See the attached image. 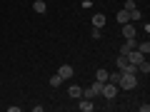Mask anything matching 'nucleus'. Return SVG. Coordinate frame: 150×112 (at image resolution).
I'll list each match as a JSON object with an SVG mask.
<instances>
[{"mask_svg":"<svg viewBox=\"0 0 150 112\" xmlns=\"http://www.w3.org/2000/svg\"><path fill=\"white\" fill-rule=\"evenodd\" d=\"M108 75H110V72H108L105 67H100V70L95 72V80H100V82H108Z\"/></svg>","mask_w":150,"mask_h":112,"instance_id":"obj_11","label":"nucleus"},{"mask_svg":"<svg viewBox=\"0 0 150 112\" xmlns=\"http://www.w3.org/2000/svg\"><path fill=\"white\" fill-rule=\"evenodd\" d=\"M105 25V15H103V13H95V15H93V27H103Z\"/></svg>","mask_w":150,"mask_h":112,"instance_id":"obj_8","label":"nucleus"},{"mask_svg":"<svg viewBox=\"0 0 150 112\" xmlns=\"http://www.w3.org/2000/svg\"><path fill=\"white\" fill-rule=\"evenodd\" d=\"M123 35H125V37H135V25H130V22H123Z\"/></svg>","mask_w":150,"mask_h":112,"instance_id":"obj_9","label":"nucleus"},{"mask_svg":"<svg viewBox=\"0 0 150 112\" xmlns=\"http://www.w3.org/2000/svg\"><path fill=\"white\" fill-rule=\"evenodd\" d=\"M33 10L40 13V15H45V13H48V5H45V0H35V3H33Z\"/></svg>","mask_w":150,"mask_h":112,"instance_id":"obj_6","label":"nucleus"},{"mask_svg":"<svg viewBox=\"0 0 150 112\" xmlns=\"http://www.w3.org/2000/svg\"><path fill=\"white\" fill-rule=\"evenodd\" d=\"M125 10H135V0H128L125 3Z\"/></svg>","mask_w":150,"mask_h":112,"instance_id":"obj_16","label":"nucleus"},{"mask_svg":"<svg viewBox=\"0 0 150 112\" xmlns=\"http://www.w3.org/2000/svg\"><path fill=\"white\" fill-rule=\"evenodd\" d=\"M135 45H138V40H135V37H125V45L120 48V55H128L130 50H135Z\"/></svg>","mask_w":150,"mask_h":112,"instance_id":"obj_4","label":"nucleus"},{"mask_svg":"<svg viewBox=\"0 0 150 112\" xmlns=\"http://www.w3.org/2000/svg\"><path fill=\"white\" fill-rule=\"evenodd\" d=\"M115 18H118V22H120V25H123V22H130V15H128V10H120Z\"/></svg>","mask_w":150,"mask_h":112,"instance_id":"obj_12","label":"nucleus"},{"mask_svg":"<svg viewBox=\"0 0 150 112\" xmlns=\"http://www.w3.org/2000/svg\"><path fill=\"white\" fill-rule=\"evenodd\" d=\"M63 85V77H60V75H53V77H50V87H60Z\"/></svg>","mask_w":150,"mask_h":112,"instance_id":"obj_13","label":"nucleus"},{"mask_svg":"<svg viewBox=\"0 0 150 112\" xmlns=\"http://www.w3.org/2000/svg\"><path fill=\"white\" fill-rule=\"evenodd\" d=\"M135 50H138V52H143L145 57H148V52H150V43H148V40H145V43H138V45H135Z\"/></svg>","mask_w":150,"mask_h":112,"instance_id":"obj_10","label":"nucleus"},{"mask_svg":"<svg viewBox=\"0 0 150 112\" xmlns=\"http://www.w3.org/2000/svg\"><path fill=\"white\" fill-rule=\"evenodd\" d=\"M128 15H130V22L133 20H140V10L135 8V10H128Z\"/></svg>","mask_w":150,"mask_h":112,"instance_id":"obj_14","label":"nucleus"},{"mask_svg":"<svg viewBox=\"0 0 150 112\" xmlns=\"http://www.w3.org/2000/svg\"><path fill=\"white\" fill-rule=\"evenodd\" d=\"M68 95L73 97V100H80V97H83V87H80V85H73V87L68 90Z\"/></svg>","mask_w":150,"mask_h":112,"instance_id":"obj_7","label":"nucleus"},{"mask_svg":"<svg viewBox=\"0 0 150 112\" xmlns=\"http://www.w3.org/2000/svg\"><path fill=\"white\" fill-rule=\"evenodd\" d=\"M93 107H95V105H93V100H88V97H80V102H78V110H80V112H90Z\"/></svg>","mask_w":150,"mask_h":112,"instance_id":"obj_5","label":"nucleus"},{"mask_svg":"<svg viewBox=\"0 0 150 112\" xmlns=\"http://www.w3.org/2000/svg\"><path fill=\"white\" fill-rule=\"evenodd\" d=\"M118 87H123V90H133V87H138V77H135V75H125V72H120Z\"/></svg>","mask_w":150,"mask_h":112,"instance_id":"obj_1","label":"nucleus"},{"mask_svg":"<svg viewBox=\"0 0 150 112\" xmlns=\"http://www.w3.org/2000/svg\"><path fill=\"white\" fill-rule=\"evenodd\" d=\"M100 95L105 97V100H115L118 97V85H108V82H103V90H100Z\"/></svg>","mask_w":150,"mask_h":112,"instance_id":"obj_2","label":"nucleus"},{"mask_svg":"<svg viewBox=\"0 0 150 112\" xmlns=\"http://www.w3.org/2000/svg\"><path fill=\"white\" fill-rule=\"evenodd\" d=\"M100 35H103L100 27H93V40H100Z\"/></svg>","mask_w":150,"mask_h":112,"instance_id":"obj_15","label":"nucleus"},{"mask_svg":"<svg viewBox=\"0 0 150 112\" xmlns=\"http://www.w3.org/2000/svg\"><path fill=\"white\" fill-rule=\"evenodd\" d=\"M58 75H60V77H63V82H65V80H70V77H73V75H75V70H73V65H60Z\"/></svg>","mask_w":150,"mask_h":112,"instance_id":"obj_3","label":"nucleus"}]
</instances>
